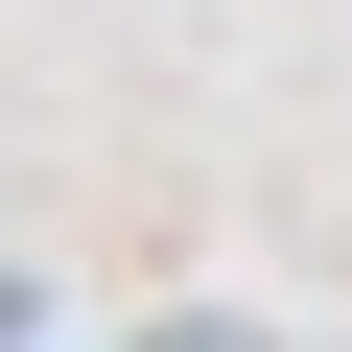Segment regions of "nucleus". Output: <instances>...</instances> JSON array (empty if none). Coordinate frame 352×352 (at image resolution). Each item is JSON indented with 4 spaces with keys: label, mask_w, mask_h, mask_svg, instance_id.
<instances>
[{
    "label": "nucleus",
    "mask_w": 352,
    "mask_h": 352,
    "mask_svg": "<svg viewBox=\"0 0 352 352\" xmlns=\"http://www.w3.org/2000/svg\"><path fill=\"white\" fill-rule=\"evenodd\" d=\"M118 352H282V329H258V305H141Z\"/></svg>",
    "instance_id": "obj_1"
}]
</instances>
